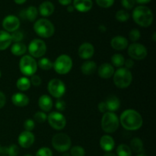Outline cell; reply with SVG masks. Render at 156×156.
Here are the masks:
<instances>
[{"instance_id":"cell-37","label":"cell","mask_w":156,"mask_h":156,"mask_svg":"<svg viewBox=\"0 0 156 156\" xmlns=\"http://www.w3.org/2000/svg\"><path fill=\"white\" fill-rule=\"evenodd\" d=\"M36 156H53V152L50 148L43 147L38 149Z\"/></svg>"},{"instance_id":"cell-29","label":"cell","mask_w":156,"mask_h":156,"mask_svg":"<svg viewBox=\"0 0 156 156\" xmlns=\"http://www.w3.org/2000/svg\"><path fill=\"white\" fill-rule=\"evenodd\" d=\"M30 82L27 77H21L18 79L16 82V86L20 91H27L30 87Z\"/></svg>"},{"instance_id":"cell-11","label":"cell","mask_w":156,"mask_h":156,"mask_svg":"<svg viewBox=\"0 0 156 156\" xmlns=\"http://www.w3.org/2000/svg\"><path fill=\"white\" fill-rule=\"evenodd\" d=\"M128 54L133 59L142 60L147 56V50L143 44L134 43L129 45L128 48Z\"/></svg>"},{"instance_id":"cell-14","label":"cell","mask_w":156,"mask_h":156,"mask_svg":"<svg viewBox=\"0 0 156 156\" xmlns=\"http://www.w3.org/2000/svg\"><path fill=\"white\" fill-rule=\"evenodd\" d=\"M35 137L31 132L24 131L18 136V144L24 149L30 147L34 144Z\"/></svg>"},{"instance_id":"cell-53","label":"cell","mask_w":156,"mask_h":156,"mask_svg":"<svg viewBox=\"0 0 156 156\" xmlns=\"http://www.w3.org/2000/svg\"><path fill=\"white\" fill-rule=\"evenodd\" d=\"M136 156H147L146 155H145V154H140V155H136Z\"/></svg>"},{"instance_id":"cell-30","label":"cell","mask_w":156,"mask_h":156,"mask_svg":"<svg viewBox=\"0 0 156 156\" xmlns=\"http://www.w3.org/2000/svg\"><path fill=\"white\" fill-rule=\"evenodd\" d=\"M117 156H131L132 155V150L128 146L125 144H121L118 146L117 149Z\"/></svg>"},{"instance_id":"cell-31","label":"cell","mask_w":156,"mask_h":156,"mask_svg":"<svg viewBox=\"0 0 156 156\" xmlns=\"http://www.w3.org/2000/svg\"><path fill=\"white\" fill-rule=\"evenodd\" d=\"M111 62H112V66L116 67H122L124 65L125 59L121 54L116 53L111 56Z\"/></svg>"},{"instance_id":"cell-36","label":"cell","mask_w":156,"mask_h":156,"mask_svg":"<svg viewBox=\"0 0 156 156\" xmlns=\"http://www.w3.org/2000/svg\"><path fill=\"white\" fill-rule=\"evenodd\" d=\"M35 121H37L39 123H44L47 120V117L44 112H41V111H38L34 116Z\"/></svg>"},{"instance_id":"cell-10","label":"cell","mask_w":156,"mask_h":156,"mask_svg":"<svg viewBox=\"0 0 156 156\" xmlns=\"http://www.w3.org/2000/svg\"><path fill=\"white\" fill-rule=\"evenodd\" d=\"M48 91L53 97L59 98L66 92V86L63 82L58 79H53L48 83Z\"/></svg>"},{"instance_id":"cell-15","label":"cell","mask_w":156,"mask_h":156,"mask_svg":"<svg viewBox=\"0 0 156 156\" xmlns=\"http://www.w3.org/2000/svg\"><path fill=\"white\" fill-rule=\"evenodd\" d=\"M79 56L83 59H88L94 55V48L92 44L89 43H84L79 48Z\"/></svg>"},{"instance_id":"cell-24","label":"cell","mask_w":156,"mask_h":156,"mask_svg":"<svg viewBox=\"0 0 156 156\" xmlns=\"http://www.w3.org/2000/svg\"><path fill=\"white\" fill-rule=\"evenodd\" d=\"M108 108V111L109 112H114V111H117L120 107V101L116 96H111L107 99L105 101Z\"/></svg>"},{"instance_id":"cell-44","label":"cell","mask_w":156,"mask_h":156,"mask_svg":"<svg viewBox=\"0 0 156 156\" xmlns=\"http://www.w3.org/2000/svg\"><path fill=\"white\" fill-rule=\"evenodd\" d=\"M56 108L59 111H62L66 109V103L64 101L59 100L56 103Z\"/></svg>"},{"instance_id":"cell-33","label":"cell","mask_w":156,"mask_h":156,"mask_svg":"<svg viewBox=\"0 0 156 156\" xmlns=\"http://www.w3.org/2000/svg\"><path fill=\"white\" fill-rule=\"evenodd\" d=\"M2 150H5V153L9 155V156H17L19 153V149L18 146L15 144L11 145L8 148H2Z\"/></svg>"},{"instance_id":"cell-51","label":"cell","mask_w":156,"mask_h":156,"mask_svg":"<svg viewBox=\"0 0 156 156\" xmlns=\"http://www.w3.org/2000/svg\"><path fill=\"white\" fill-rule=\"evenodd\" d=\"M74 7L73 6H69L68 8H67V11H68L69 12H73V11H74Z\"/></svg>"},{"instance_id":"cell-35","label":"cell","mask_w":156,"mask_h":156,"mask_svg":"<svg viewBox=\"0 0 156 156\" xmlns=\"http://www.w3.org/2000/svg\"><path fill=\"white\" fill-rule=\"evenodd\" d=\"M71 155L72 156H85V151L82 147L79 146H73L71 149Z\"/></svg>"},{"instance_id":"cell-34","label":"cell","mask_w":156,"mask_h":156,"mask_svg":"<svg viewBox=\"0 0 156 156\" xmlns=\"http://www.w3.org/2000/svg\"><path fill=\"white\" fill-rule=\"evenodd\" d=\"M116 18H117V21L124 22L129 18V14L125 10H119L116 13Z\"/></svg>"},{"instance_id":"cell-5","label":"cell","mask_w":156,"mask_h":156,"mask_svg":"<svg viewBox=\"0 0 156 156\" xmlns=\"http://www.w3.org/2000/svg\"><path fill=\"white\" fill-rule=\"evenodd\" d=\"M120 121L114 112H106L101 119V127L105 132L112 133L119 127Z\"/></svg>"},{"instance_id":"cell-42","label":"cell","mask_w":156,"mask_h":156,"mask_svg":"<svg viewBox=\"0 0 156 156\" xmlns=\"http://www.w3.org/2000/svg\"><path fill=\"white\" fill-rule=\"evenodd\" d=\"M122 5L126 9H132L136 4L135 0H121Z\"/></svg>"},{"instance_id":"cell-45","label":"cell","mask_w":156,"mask_h":156,"mask_svg":"<svg viewBox=\"0 0 156 156\" xmlns=\"http://www.w3.org/2000/svg\"><path fill=\"white\" fill-rule=\"evenodd\" d=\"M98 110L101 113H106L108 111V108H107V105L105 101H101L99 103L98 105Z\"/></svg>"},{"instance_id":"cell-9","label":"cell","mask_w":156,"mask_h":156,"mask_svg":"<svg viewBox=\"0 0 156 156\" xmlns=\"http://www.w3.org/2000/svg\"><path fill=\"white\" fill-rule=\"evenodd\" d=\"M28 51L32 57L40 58L47 52V45L42 40L34 39L29 44Z\"/></svg>"},{"instance_id":"cell-6","label":"cell","mask_w":156,"mask_h":156,"mask_svg":"<svg viewBox=\"0 0 156 156\" xmlns=\"http://www.w3.org/2000/svg\"><path fill=\"white\" fill-rule=\"evenodd\" d=\"M55 71L59 75H66L69 73L73 67V60L68 55L62 54L58 56L53 63Z\"/></svg>"},{"instance_id":"cell-12","label":"cell","mask_w":156,"mask_h":156,"mask_svg":"<svg viewBox=\"0 0 156 156\" xmlns=\"http://www.w3.org/2000/svg\"><path fill=\"white\" fill-rule=\"evenodd\" d=\"M47 120L51 127L56 130L62 129L66 125V120L65 117L59 112L55 111L50 113L47 117Z\"/></svg>"},{"instance_id":"cell-13","label":"cell","mask_w":156,"mask_h":156,"mask_svg":"<svg viewBox=\"0 0 156 156\" xmlns=\"http://www.w3.org/2000/svg\"><path fill=\"white\" fill-rule=\"evenodd\" d=\"M2 27L7 32H14L20 27V21L15 15H8L3 19Z\"/></svg>"},{"instance_id":"cell-47","label":"cell","mask_w":156,"mask_h":156,"mask_svg":"<svg viewBox=\"0 0 156 156\" xmlns=\"http://www.w3.org/2000/svg\"><path fill=\"white\" fill-rule=\"evenodd\" d=\"M124 65L126 66V69H131L134 66V61L131 59H128L126 60H125Z\"/></svg>"},{"instance_id":"cell-48","label":"cell","mask_w":156,"mask_h":156,"mask_svg":"<svg viewBox=\"0 0 156 156\" xmlns=\"http://www.w3.org/2000/svg\"><path fill=\"white\" fill-rule=\"evenodd\" d=\"M62 5H69L71 4L72 0H58Z\"/></svg>"},{"instance_id":"cell-39","label":"cell","mask_w":156,"mask_h":156,"mask_svg":"<svg viewBox=\"0 0 156 156\" xmlns=\"http://www.w3.org/2000/svg\"><path fill=\"white\" fill-rule=\"evenodd\" d=\"M129 39L131 40L133 42H136V41H139L141 37V34H140V30H137V29H133V30H130L129 32Z\"/></svg>"},{"instance_id":"cell-3","label":"cell","mask_w":156,"mask_h":156,"mask_svg":"<svg viewBox=\"0 0 156 156\" xmlns=\"http://www.w3.org/2000/svg\"><path fill=\"white\" fill-rule=\"evenodd\" d=\"M34 30L37 35L44 38H49L54 34L55 28L51 21L46 18H41L34 23Z\"/></svg>"},{"instance_id":"cell-21","label":"cell","mask_w":156,"mask_h":156,"mask_svg":"<svg viewBox=\"0 0 156 156\" xmlns=\"http://www.w3.org/2000/svg\"><path fill=\"white\" fill-rule=\"evenodd\" d=\"M12 101L17 107H25L29 104V98L23 93H15L12 95Z\"/></svg>"},{"instance_id":"cell-56","label":"cell","mask_w":156,"mask_h":156,"mask_svg":"<svg viewBox=\"0 0 156 156\" xmlns=\"http://www.w3.org/2000/svg\"><path fill=\"white\" fill-rule=\"evenodd\" d=\"M1 76H2V73H1V71H0V78H1Z\"/></svg>"},{"instance_id":"cell-4","label":"cell","mask_w":156,"mask_h":156,"mask_svg":"<svg viewBox=\"0 0 156 156\" xmlns=\"http://www.w3.org/2000/svg\"><path fill=\"white\" fill-rule=\"evenodd\" d=\"M133 81L132 73L126 68H120L114 73V82L120 88H126Z\"/></svg>"},{"instance_id":"cell-19","label":"cell","mask_w":156,"mask_h":156,"mask_svg":"<svg viewBox=\"0 0 156 156\" xmlns=\"http://www.w3.org/2000/svg\"><path fill=\"white\" fill-rule=\"evenodd\" d=\"M115 143L114 140L111 136L105 135L101 138L100 140V146L105 152H111L114 149Z\"/></svg>"},{"instance_id":"cell-2","label":"cell","mask_w":156,"mask_h":156,"mask_svg":"<svg viewBox=\"0 0 156 156\" xmlns=\"http://www.w3.org/2000/svg\"><path fill=\"white\" fill-rule=\"evenodd\" d=\"M133 18L138 25L147 27L152 24L153 14L150 9L144 5H140L133 12Z\"/></svg>"},{"instance_id":"cell-55","label":"cell","mask_w":156,"mask_h":156,"mask_svg":"<svg viewBox=\"0 0 156 156\" xmlns=\"http://www.w3.org/2000/svg\"><path fill=\"white\" fill-rule=\"evenodd\" d=\"M24 156H32L31 155H24Z\"/></svg>"},{"instance_id":"cell-43","label":"cell","mask_w":156,"mask_h":156,"mask_svg":"<svg viewBox=\"0 0 156 156\" xmlns=\"http://www.w3.org/2000/svg\"><path fill=\"white\" fill-rule=\"evenodd\" d=\"M30 84H32L34 86H39L41 84V79L40 76H37V75H34L31 76V79L30 80Z\"/></svg>"},{"instance_id":"cell-38","label":"cell","mask_w":156,"mask_h":156,"mask_svg":"<svg viewBox=\"0 0 156 156\" xmlns=\"http://www.w3.org/2000/svg\"><path fill=\"white\" fill-rule=\"evenodd\" d=\"M11 37H12V41L15 43L21 42V40L24 37L22 32L19 31V30H15V31L12 32V34H11Z\"/></svg>"},{"instance_id":"cell-32","label":"cell","mask_w":156,"mask_h":156,"mask_svg":"<svg viewBox=\"0 0 156 156\" xmlns=\"http://www.w3.org/2000/svg\"><path fill=\"white\" fill-rule=\"evenodd\" d=\"M38 66L43 70H50L53 68V62L48 58H42L38 61Z\"/></svg>"},{"instance_id":"cell-52","label":"cell","mask_w":156,"mask_h":156,"mask_svg":"<svg viewBox=\"0 0 156 156\" xmlns=\"http://www.w3.org/2000/svg\"><path fill=\"white\" fill-rule=\"evenodd\" d=\"M104 156H117V155H116V154L112 153V152H107V153Z\"/></svg>"},{"instance_id":"cell-26","label":"cell","mask_w":156,"mask_h":156,"mask_svg":"<svg viewBox=\"0 0 156 156\" xmlns=\"http://www.w3.org/2000/svg\"><path fill=\"white\" fill-rule=\"evenodd\" d=\"M11 51L15 56H22L27 51V47L23 43H15L11 48Z\"/></svg>"},{"instance_id":"cell-8","label":"cell","mask_w":156,"mask_h":156,"mask_svg":"<svg viewBox=\"0 0 156 156\" xmlns=\"http://www.w3.org/2000/svg\"><path fill=\"white\" fill-rule=\"evenodd\" d=\"M19 68L21 73L24 76H32L37 69V63L32 56L25 55L20 60Z\"/></svg>"},{"instance_id":"cell-46","label":"cell","mask_w":156,"mask_h":156,"mask_svg":"<svg viewBox=\"0 0 156 156\" xmlns=\"http://www.w3.org/2000/svg\"><path fill=\"white\" fill-rule=\"evenodd\" d=\"M5 102H6L5 95L4 94V93H2V91H0V109L5 106Z\"/></svg>"},{"instance_id":"cell-17","label":"cell","mask_w":156,"mask_h":156,"mask_svg":"<svg viewBox=\"0 0 156 156\" xmlns=\"http://www.w3.org/2000/svg\"><path fill=\"white\" fill-rule=\"evenodd\" d=\"M114 68L111 64L104 63L98 68V75L101 78L105 79H110L114 76Z\"/></svg>"},{"instance_id":"cell-25","label":"cell","mask_w":156,"mask_h":156,"mask_svg":"<svg viewBox=\"0 0 156 156\" xmlns=\"http://www.w3.org/2000/svg\"><path fill=\"white\" fill-rule=\"evenodd\" d=\"M96 69H97V65L93 61H85L81 66L82 73L87 76L94 74Z\"/></svg>"},{"instance_id":"cell-27","label":"cell","mask_w":156,"mask_h":156,"mask_svg":"<svg viewBox=\"0 0 156 156\" xmlns=\"http://www.w3.org/2000/svg\"><path fill=\"white\" fill-rule=\"evenodd\" d=\"M130 149L136 153H140L143 151V143L140 138H133L130 142Z\"/></svg>"},{"instance_id":"cell-22","label":"cell","mask_w":156,"mask_h":156,"mask_svg":"<svg viewBox=\"0 0 156 156\" xmlns=\"http://www.w3.org/2000/svg\"><path fill=\"white\" fill-rule=\"evenodd\" d=\"M54 12V5L52 2L49 1L44 2L39 6V12L42 16H50Z\"/></svg>"},{"instance_id":"cell-40","label":"cell","mask_w":156,"mask_h":156,"mask_svg":"<svg viewBox=\"0 0 156 156\" xmlns=\"http://www.w3.org/2000/svg\"><path fill=\"white\" fill-rule=\"evenodd\" d=\"M96 2L100 7L105 8H110L113 5L114 3V0H96Z\"/></svg>"},{"instance_id":"cell-16","label":"cell","mask_w":156,"mask_h":156,"mask_svg":"<svg viewBox=\"0 0 156 156\" xmlns=\"http://www.w3.org/2000/svg\"><path fill=\"white\" fill-rule=\"evenodd\" d=\"M111 45L113 49L116 50H123L127 47L128 41L126 37L122 36H116L112 38Z\"/></svg>"},{"instance_id":"cell-57","label":"cell","mask_w":156,"mask_h":156,"mask_svg":"<svg viewBox=\"0 0 156 156\" xmlns=\"http://www.w3.org/2000/svg\"><path fill=\"white\" fill-rule=\"evenodd\" d=\"M4 156H5V155H4Z\"/></svg>"},{"instance_id":"cell-28","label":"cell","mask_w":156,"mask_h":156,"mask_svg":"<svg viewBox=\"0 0 156 156\" xmlns=\"http://www.w3.org/2000/svg\"><path fill=\"white\" fill-rule=\"evenodd\" d=\"M24 17H25L28 21H34V20H36L37 18L38 11L37 9V8L34 7V6H30V7L27 8L25 11H24Z\"/></svg>"},{"instance_id":"cell-49","label":"cell","mask_w":156,"mask_h":156,"mask_svg":"<svg viewBox=\"0 0 156 156\" xmlns=\"http://www.w3.org/2000/svg\"><path fill=\"white\" fill-rule=\"evenodd\" d=\"M136 2H138L139 4H147L150 2L152 0H135Z\"/></svg>"},{"instance_id":"cell-41","label":"cell","mask_w":156,"mask_h":156,"mask_svg":"<svg viewBox=\"0 0 156 156\" xmlns=\"http://www.w3.org/2000/svg\"><path fill=\"white\" fill-rule=\"evenodd\" d=\"M34 126H35V123L34 121L31 119H27V120H25L24 123V127L25 129V131H30L33 130L34 129Z\"/></svg>"},{"instance_id":"cell-1","label":"cell","mask_w":156,"mask_h":156,"mask_svg":"<svg viewBox=\"0 0 156 156\" xmlns=\"http://www.w3.org/2000/svg\"><path fill=\"white\" fill-rule=\"evenodd\" d=\"M120 123L124 129L134 131L140 129L143 126V117L135 110L129 109L123 111L120 116Z\"/></svg>"},{"instance_id":"cell-20","label":"cell","mask_w":156,"mask_h":156,"mask_svg":"<svg viewBox=\"0 0 156 156\" xmlns=\"http://www.w3.org/2000/svg\"><path fill=\"white\" fill-rule=\"evenodd\" d=\"M38 105L44 112H49L53 108V101L50 96L43 94L38 100Z\"/></svg>"},{"instance_id":"cell-23","label":"cell","mask_w":156,"mask_h":156,"mask_svg":"<svg viewBox=\"0 0 156 156\" xmlns=\"http://www.w3.org/2000/svg\"><path fill=\"white\" fill-rule=\"evenodd\" d=\"M11 34L5 30H0V50H5L12 44Z\"/></svg>"},{"instance_id":"cell-18","label":"cell","mask_w":156,"mask_h":156,"mask_svg":"<svg viewBox=\"0 0 156 156\" xmlns=\"http://www.w3.org/2000/svg\"><path fill=\"white\" fill-rule=\"evenodd\" d=\"M93 2L91 0H74L73 7L80 12H87L92 8Z\"/></svg>"},{"instance_id":"cell-54","label":"cell","mask_w":156,"mask_h":156,"mask_svg":"<svg viewBox=\"0 0 156 156\" xmlns=\"http://www.w3.org/2000/svg\"><path fill=\"white\" fill-rule=\"evenodd\" d=\"M0 154H2V147H1V146H0Z\"/></svg>"},{"instance_id":"cell-7","label":"cell","mask_w":156,"mask_h":156,"mask_svg":"<svg viewBox=\"0 0 156 156\" xmlns=\"http://www.w3.org/2000/svg\"><path fill=\"white\" fill-rule=\"evenodd\" d=\"M72 145L71 139L65 133H57L52 138V146L59 152H65L70 149Z\"/></svg>"},{"instance_id":"cell-50","label":"cell","mask_w":156,"mask_h":156,"mask_svg":"<svg viewBox=\"0 0 156 156\" xmlns=\"http://www.w3.org/2000/svg\"><path fill=\"white\" fill-rule=\"evenodd\" d=\"M14 1H15V2L16 3V4L21 5V4H24L27 0H14Z\"/></svg>"}]
</instances>
